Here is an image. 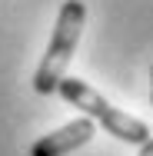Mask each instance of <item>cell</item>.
<instances>
[{
  "mask_svg": "<svg viewBox=\"0 0 153 156\" xmlns=\"http://www.w3.org/2000/svg\"><path fill=\"white\" fill-rule=\"evenodd\" d=\"M83 23H87V7L80 0H63L60 13H57V23H53V33H50V43L43 50V60L33 70V80H30L40 96L57 93V83L67 76V66H70L73 53H77Z\"/></svg>",
  "mask_w": 153,
  "mask_h": 156,
  "instance_id": "1",
  "label": "cell"
},
{
  "mask_svg": "<svg viewBox=\"0 0 153 156\" xmlns=\"http://www.w3.org/2000/svg\"><path fill=\"white\" fill-rule=\"evenodd\" d=\"M57 93H60L67 103H73L77 110H83L90 120H100V123L107 126V133H110V136H117V140H123V143L140 146V143H147V140L153 136L150 126L143 123V120H137V116L123 113L120 106H113V103L100 93V90H93L87 80L63 76L60 83H57Z\"/></svg>",
  "mask_w": 153,
  "mask_h": 156,
  "instance_id": "2",
  "label": "cell"
},
{
  "mask_svg": "<svg viewBox=\"0 0 153 156\" xmlns=\"http://www.w3.org/2000/svg\"><path fill=\"white\" fill-rule=\"evenodd\" d=\"M93 133H97V123L90 116H80L73 123H67L60 129H53V133H47V136H40L30 146V156H67L73 150H80V146H87L93 140Z\"/></svg>",
  "mask_w": 153,
  "mask_h": 156,
  "instance_id": "3",
  "label": "cell"
},
{
  "mask_svg": "<svg viewBox=\"0 0 153 156\" xmlns=\"http://www.w3.org/2000/svg\"><path fill=\"white\" fill-rule=\"evenodd\" d=\"M137 156H153V136L147 140V143H140V153Z\"/></svg>",
  "mask_w": 153,
  "mask_h": 156,
  "instance_id": "4",
  "label": "cell"
},
{
  "mask_svg": "<svg viewBox=\"0 0 153 156\" xmlns=\"http://www.w3.org/2000/svg\"><path fill=\"white\" fill-rule=\"evenodd\" d=\"M150 103H153V66H150Z\"/></svg>",
  "mask_w": 153,
  "mask_h": 156,
  "instance_id": "5",
  "label": "cell"
}]
</instances>
